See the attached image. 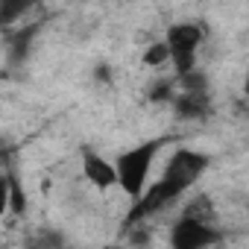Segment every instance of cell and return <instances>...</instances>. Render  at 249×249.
<instances>
[{
  "label": "cell",
  "mask_w": 249,
  "mask_h": 249,
  "mask_svg": "<svg viewBox=\"0 0 249 249\" xmlns=\"http://www.w3.org/2000/svg\"><path fill=\"white\" fill-rule=\"evenodd\" d=\"M164 144H167V138H150V141H144V144L126 150L123 156H117V161H114L117 188L126 194L129 199H138L141 191L147 188L153 161H156V156L164 150Z\"/></svg>",
  "instance_id": "6da1fadb"
},
{
  "label": "cell",
  "mask_w": 249,
  "mask_h": 249,
  "mask_svg": "<svg viewBox=\"0 0 249 249\" xmlns=\"http://www.w3.org/2000/svg\"><path fill=\"white\" fill-rule=\"evenodd\" d=\"M205 41V33L199 24H191V21H182V24H173L167 27L164 33V44H167V53H170V62L176 68V76L188 73L196 68V53Z\"/></svg>",
  "instance_id": "7a4b0ae2"
},
{
  "label": "cell",
  "mask_w": 249,
  "mask_h": 249,
  "mask_svg": "<svg viewBox=\"0 0 249 249\" xmlns=\"http://www.w3.org/2000/svg\"><path fill=\"white\" fill-rule=\"evenodd\" d=\"M220 240H223V231L214 226V220H205L188 211H182V217L170 229V243L176 249H205V246H217Z\"/></svg>",
  "instance_id": "3957f363"
},
{
  "label": "cell",
  "mask_w": 249,
  "mask_h": 249,
  "mask_svg": "<svg viewBox=\"0 0 249 249\" xmlns=\"http://www.w3.org/2000/svg\"><path fill=\"white\" fill-rule=\"evenodd\" d=\"M208 164H211V156H205V153H196V150H176V153L170 156V161L164 164L161 179L170 182L179 194H185L188 188L196 185V179L208 170Z\"/></svg>",
  "instance_id": "277c9868"
},
{
  "label": "cell",
  "mask_w": 249,
  "mask_h": 249,
  "mask_svg": "<svg viewBox=\"0 0 249 249\" xmlns=\"http://www.w3.org/2000/svg\"><path fill=\"white\" fill-rule=\"evenodd\" d=\"M82 176L88 185H94L97 191H111L117 188V173H114V161L103 159L94 150H82Z\"/></svg>",
  "instance_id": "5b68a950"
},
{
  "label": "cell",
  "mask_w": 249,
  "mask_h": 249,
  "mask_svg": "<svg viewBox=\"0 0 249 249\" xmlns=\"http://www.w3.org/2000/svg\"><path fill=\"white\" fill-rule=\"evenodd\" d=\"M170 106L176 108L179 117H188V120H196V117H205L208 108H211V100H208V88H179L170 100Z\"/></svg>",
  "instance_id": "8992f818"
},
{
  "label": "cell",
  "mask_w": 249,
  "mask_h": 249,
  "mask_svg": "<svg viewBox=\"0 0 249 249\" xmlns=\"http://www.w3.org/2000/svg\"><path fill=\"white\" fill-rule=\"evenodd\" d=\"M38 0H0V30L15 27Z\"/></svg>",
  "instance_id": "52a82bcc"
},
{
  "label": "cell",
  "mask_w": 249,
  "mask_h": 249,
  "mask_svg": "<svg viewBox=\"0 0 249 249\" xmlns=\"http://www.w3.org/2000/svg\"><path fill=\"white\" fill-rule=\"evenodd\" d=\"M164 62H170L167 44H164V41L150 44V47H147V53H144V65H147V68H159V65H164Z\"/></svg>",
  "instance_id": "ba28073f"
},
{
  "label": "cell",
  "mask_w": 249,
  "mask_h": 249,
  "mask_svg": "<svg viewBox=\"0 0 249 249\" xmlns=\"http://www.w3.org/2000/svg\"><path fill=\"white\" fill-rule=\"evenodd\" d=\"M173 94H176V85L173 82H167V79H161V82H153V88H150V100L153 103H170L173 100Z\"/></svg>",
  "instance_id": "9c48e42d"
},
{
  "label": "cell",
  "mask_w": 249,
  "mask_h": 249,
  "mask_svg": "<svg viewBox=\"0 0 249 249\" xmlns=\"http://www.w3.org/2000/svg\"><path fill=\"white\" fill-rule=\"evenodd\" d=\"M9 191H12V185H9V179L6 176H0V217H3L12 205H9Z\"/></svg>",
  "instance_id": "30bf717a"
},
{
  "label": "cell",
  "mask_w": 249,
  "mask_h": 249,
  "mask_svg": "<svg viewBox=\"0 0 249 249\" xmlns=\"http://www.w3.org/2000/svg\"><path fill=\"white\" fill-rule=\"evenodd\" d=\"M0 156H3V150H0Z\"/></svg>",
  "instance_id": "8fae6325"
}]
</instances>
